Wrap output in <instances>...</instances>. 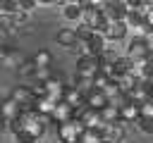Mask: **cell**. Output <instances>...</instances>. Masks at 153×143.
<instances>
[{
    "mask_svg": "<svg viewBox=\"0 0 153 143\" xmlns=\"http://www.w3.org/2000/svg\"><path fill=\"white\" fill-rule=\"evenodd\" d=\"M62 102L69 105L72 110H81V107H86V105H84V95H81L74 86H67V88H65V93H62Z\"/></svg>",
    "mask_w": 153,
    "mask_h": 143,
    "instance_id": "8",
    "label": "cell"
},
{
    "mask_svg": "<svg viewBox=\"0 0 153 143\" xmlns=\"http://www.w3.org/2000/svg\"><path fill=\"white\" fill-rule=\"evenodd\" d=\"M134 124H136V126H139L143 133H153V122H148V119H141V117H139Z\"/></svg>",
    "mask_w": 153,
    "mask_h": 143,
    "instance_id": "21",
    "label": "cell"
},
{
    "mask_svg": "<svg viewBox=\"0 0 153 143\" xmlns=\"http://www.w3.org/2000/svg\"><path fill=\"white\" fill-rule=\"evenodd\" d=\"M5 41H7V31L0 29V45H5Z\"/></svg>",
    "mask_w": 153,
    "mask_h": 143,
    "instance_id": "23",
    "label": "cell"
},
{
    "mask_svg": "<svg viewBox=\"0 0 153 143\" xmlns=\"http://www.w3.org/2000/svg\"><path fill=\"white\" fill-rule=\"evenodd\" d=\"M65 88H67V83H62V79H57V76H53V79H48V81L43 83L45 98H50L53 102H60V100H62Z\"/></svg>",
    "mask_w": 153,
    "mask_h": 143,
    "instance_id": "6",
    "label": "cell"
},
{
    "mask_svg": "<svg viewBox=\"0 0 153 143\" xmlns=\"http://www.w3.org/2000/svg\"><path fill=\"white\" fill-rule=\"evenodd\" d=\"M17 117H19V105H17L14 100H10V98L0 100V119L5 122V126H7L10 122H14Z\"/></svg>",
    "mask_w": 153,
    "mask_h": 143,
    "instance_id": "7",
    "label": "cell"
},
{
    "mask_svg": "<svg viewBox=\"0 0 153 143\" xmlns=\"http://www.w3.org/2000/svg\"><path fill=\"white\" fill-rule=\"evenodd\" d=\"M117 112H120V122H122V124H124V122H136V119H139V107H136L134 102H129V100H127Z\"/></svg>",
    "mask_w": 153,
    "mask_h": 143,
    "instance_id": "14",
    "label": "cell"
},
{
    "mask_svg": "<svg viewBox=\"0 0 153 143\" xmlns=\"http://www.w3.org/2000/svg\"><path fill=\"white\" fill-rule=\"evenodd\" d=\"M33 79H36L38 83H45L48 79H53V72H50V67H48V69H36V74H33Z\"/></svg>",
    "mask_w": 153,
    "mask_h": 143,
    "instance_id": "20",
    "label": "cell"
},
{
    "mask_svg": "<svg viewBox=\"0 0 153 143\" xmlns=\"http://www.w3.org/2000/svg\"><path fill=\"white\" fill-rule=\"evenodd\" d=\"M31 62H33L36 69H48V67L53 64V55H50L48 50H38V52L31 57Z\"/></svg>",
    "mask_w": 153,
    "mask_h": 143,
    "instance_id": "15",
    "label": "cell"
},
{
    "mask_svg": "<svg viewBox=\"0 0 153 143\" xmlns=\"http://www.w3.org/2000/svg\"><path fill=\"white\" fill-rule=\"evenodd\" d=\"M17 74H19V76H24V79L33 76V74H36V67H33V62H31V60H24V62L17 67Z\"/></svg>",
    "mask_w": 153,
    "mask_h": 143,
    "instance_id": "17",
    "label": "cell"
},
{
    "mask_svg": "<svg viewBox=\"0 0 153 143\" xmlns=\"http://www.w3.org/2000/svg\"><path fill=\"white\" fill-rule=\"evenodd\" d=\"M81 12H84V7L79 0L76 2H62V17L67 21H81Z\"/></svg>",
    "mask_w": 153,
    "mask_h": 143,
    "instance_id": "13",
    "label": "cell"
},
{
    "mask_svg": "<svg viewBox=\"0 0 153 143\" xmlns=\"http://www.w3.org/2000/svg\"><path fill=\"white\" fill-rule=\"evenodd\" d=\"M55 41H57V45H62V48H74V45L79 43V41H76V31H74L72 26L60 29L57 36H55Z\"/></svg>",
    "mask_w": 153,
    "mask_h": 143,
    "instance_id": "12",
    "label": "cell"
},
{
    "mask_svg": "<svg viewBox=\"0 0 153 143\" xmlns=\"http://www.w3.org/2000/svg\"><path fill=\"white\" fill-rule=\"evenodd\" d=\"M100 143H108V141H100Z\"/></svg>",
    "mask_w": 153,
    "mask_h": 143,
    "instance_id": "25",
    "label": "cell"
},
{
    "mask_svg": "<svg viewBox=\"0 0 153 143\" xmlns=\"http://www.w3.org/2000/svg\"><path fill=\"white\" fill-rule=\"evenodd\" d=\"M151 52H148V45H146V41H129V48H127V60L131 62V64H136V62H143L146 57H148Z\"/></svg>",
    "mask_w": 153,
    "mask_h": 143,
    "instance_id": "4",
    "label": "cell"
},
{
    "mask_svg": "<svg viewBox=\"0 0 153 143\" xmlns=\"http://www.w3.org/2000/svg\"><path fill=\"white\" fill-rule=\"evenodd\" d=\"M98 74V57H76V79L91 81Z\"/></svg>",
    "mask_w": 153,
    "mask_h": 143,
    "instance_id": "3",
    "label": "cell"
},
{
    "mask_svg": "<svg viewBox=\"0 0 153 143\" xmlns=\"http://www.w3.org/2000/svg\"><path fill=\"white\" fill-rule=\"evenodd\" d=\"M84 126L79 119H72V122H65V124H57V138L62 143H79V136H81Z\"/></svg>",
    "mask_w": 153,
    "mask_h": 143,
    "instance_id": "2",
    "label": "cell"
},
{
    "mask_svg": "<svg viewBox=\"0 0 153 143\" xmlns=\"http://www.w3.org/2000/svg\"><path fill=\"white\" fill-rule=\"evenodd\" d=\"M36 143H45V141H43V138H41V141H36Z\"/></svg>",
    "mask_w": 153,
    "mask_h": 143,
    "instance_id": "24",
    "label": "cell"
},
{
    "mask_svg": "<svg viewBox=\"0 0 153 143\" xmlns=\"http://www.w3.org/2000/svg\"><path fill=\"white\" fill-rule=\"evenodd\" d=\"M24 60H26V57H24L19 50H5V52L0 55V64H2L5 69H17Z\"/></svg>",
    "mask_w": 153,
    "mask_h": 143,
    "instance_id": "10",
    "label": "cell"
},
{
    "mask_svg": "<svg viewBox=\"0 0 153 143\" xmlns=\"http://www.w3.org/2000/svg\"><path fill=\"white\" fill-rule=\"evenodd\" d=\"M72 119H74V110H72L69 105H65L62 100L55 102V110H53V114H50V122L65 124V122H72Z\"/></svg>",
    "mask_w": 153,
    "mask_h": 143,
    "instance_id": "9",
    "label": "cell"
},
{
    "mask_svg": "<svg viewBox=\"0 0 153 143\" xmlns=\"http://www.w3.org/2000/svg\"><path fill=\"white\" fill-rule=\"evenodd\" d=\"M100 141H103V136L96 129H84L79 136V143H100Z\"/></svg>",
    "mask_w": 153,
    "mask_h": 143,
    "instance_id": "16",
    "label": "cell"
},
{
    "mask_svg": "<svg viewBox=\"0 0 153 143\" xmlns=\"http://www.w3.org/2000/svg\"><path fill=\"white\" fill-rule=\"evenodd\" d=\"M10 19H12V26H22L29 21V12H14V14H10Z\"/></svg>",
    "mask_w": 153,
    "mask_h": 143,
    "instance_id": "19",
    "label": "cell"
},
{
    "mask_svg": "<svg viewBox=\"0 0 153 143\" xmlns=\"http://www.w3.org/2000/svg\"><path fill=\"white\" fill-rule=\"evenodd\" d=\"M139 117H141V119H148V122H153V100H148V102L139 105Z\"/></svg>",
    "mask_w": 153,
    "mask_h": 143,
    "instance_id": "18",
    "label": "cell"
},
{
    "mask_svg": "<svg viewBox=\"0 0 153 143\" xmlns=\"http://www.w3.org/2000/svg\"><path fill=\"white\" fill-rule=\"evenodd\" d=\"M124 143H129V141H124Z\"/></svg>",
    "mask_w": 153,
    "mask_h": 143,
    "instance_id": "26",
    "label": "cell"
},
{
    "mask_svg": "<svg viewBox=\"0 0 153 143\" xmlns=\"http://www.w3.org/2000/svg\"><path fill=\"white\" fill-rule=\"evenodd\" d=\"M141 21L146 24V29H148V31H153V2H151V7L143 12V19H141Z\"/></svg>",
    "mask_w": 153,
    "mask_h": 143,
    "instance_id": "22",
    "label": "cell"
},
{
    "mask_svg": "<svg viewBox=\"0 0 153 143\" xmlns=\"http://www.w3.org/2000/svg\"><path fill=\"white\" fill-rule=\"evenodd\" d=\"M84 105H86V110H93V112H100L105 105H108V98L100 93V91H91L86 98H84Z\"/></svg>",
    "mask_w": 153,
    "mask_h": 143,
    "instance_id": "11",
    "label": "cell"
},
{
    "mask_svg": "<svg viewBox=\"0 0 153 143\" xmlns=\"http://www.w3.org/2000/svg\"><path fill=\"white\" fill-rule=\"evenodd\" d=\"M50 119H43L38 117L36 112H22L14 122H10V131L14 133L17 143H36L43 138L45 133V126H48Z\"/></svg>",
    "mask_w": 153,
    "mask_h": 143,
    "instance_id": "1",
    "label": "cell"
},
{
    "mask_svg": "<svg viewBox=\"0 0 153 143\" xmlns=\"http://www.w3.org/2000/svg\"><path fill=\"white\" fill-rule=\"evenodd\" d=\"M124 124L122 122H115V124H105L103 129H100V136H103V141H108V143H124Z\"/></svg>",
    "mask_w": 153,
    "mask_h": 143,
    "instance_id": "5",
    "label": "cell"
}]
</instances>
